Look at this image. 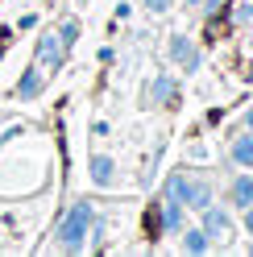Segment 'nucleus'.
<instances>
[{
	"mask_svg": "<svg viewBox=\"0 0 253 257\" xmlns=\"http://www.w3.org/2000/svg\"><path fill=\"white\" fill-rule=\"evenodd\" d=\"M249 253H253V245H249Z\"/></svg>",
	"mask_w": 253,
	"mask_h": 257,
	"instance_id": "6ab92c4d",
	"label": "nucleus"
},
{
	"mask_svg": "<svg viewBox=\"0 0 253 257\" xmlns=\"http://www.w3.org/2000/svg\"><path fill=\"white\" fill-rule=\"evenodd\" d=\"M187 5H203V0H187Z\"/></svg>",
	"mask_w": 253,
	"mask_h": 257,
	"instance_id": "f3484780",
	"label": "nucleus"
},
{
	"mask_svg": "<svg viewBox=\"0 0 253 257\" xmlns=\"http://www.w3.org/2000/svg\"><path fill=\"white\" fill-rule=\"evenodd\" d=\"M228 158H232L236 166L253 170V137H249V133H236V137H232V150H228Z\"/></svg>",
	"mask_w": 253,
	"mask_h": 257,
	"instance_id": "9b49d317",
	"label": "nucleus"
},
{
	"mask_svg": "<svg viewBox=\"0 0 253 257\" xmlns=\"http://www.w3.org/2000/svg\"><path fill=\"white\" fill-rule=\"evenodd\" d=\"M245 232H249V236H253V203H249V207H245Z\"/></svg>",
	"mask_w": 253,
	"mask_h": 257,
	"instance_id": "dca6fc26",
	"label": "nucleus"
},
{
	"mask_svg": "<svg viewBox=\"0 0 253 257\" xmlns=\"http://www.w3.org/2000/svg\"><path fill=\"white\" fill-rule=\"evenodd\" d=\"M38 62H42L46 71H62V62H67V46H62L58 34L38 38Z\"/></svg>",
	"mask_w": 253,
	"mask_h": 257,
	"instance_id": "20e7f679",
	"label": "nucleus"
},
{
	"mask_svg": "<svg viewBox=\"0 0 253 257\" xmlns=\"http://www.w3.org/2000/svg\"><path fill=\"white\" fill-rule=\"evenodd\" d=\"M87 174H91V183H96V187H112L116 183V162L108 154H96L87 162Z\"/></svg>",
	"mask_w": 253,
	"mask_h": 257,
	"instance_id": "423d86ee",
	"label": "nucleus"
},
{
	"mask_svg": "<svg viewBox=\"0 0 253 257\" xmlns=\"http://www.w3.org/2000/svg\"><path fill=\"white\" fill-rule=\"evenodd\" d=\"M183 183H187V174L183 170H170L166 174V187H162V199H179L183 203Z\"/></svg>",
	"mask_w": 253,
	"mask_h": 257,
	"instance_id": "ddd939ff",
	"label": "nucleus"
},
{
	"mask_svg": "<svg viewBox=\"0 0 253 257\" xmlns=\"http://www.w3.org/2000/svg\"><path fill=\"white\" fill-rule=\"evenodd\" d=\"M58 38H62V46H67V50H71V46L79 42V21H75V17H67V21L58 25Z\"/></svg>",
	"mask_w": 253,
	"mask_h": 257,
	"instance_id": "4468645a",
	"label": "nucleus"
},
{
	"mask_svg": "<svg viewBox=\"0 0 253 257\" xmlns=\"http://www.w3.org/2000/svg\"><path fill=\"white\" fill-rule=\"evenodd\" d=\"M79 5H87V0H79Z\"/></svg>",
	"mask_w": 253,
	"mask_h": 257,
	"instance_id": "a211bd4d",
	"label": "nucleus"
},
{
	"mask_svg": "<svg viewBox=\"0 0 253 257\" xmlns=\"http://www.w3.org/2000/svg\"><path fill=\"white\" fill-rule=\"evenodd\" d=\"M183 232V253H208L212 249V240H208V232H203V228H179Z\"/></svg>",
	"mask_w": 253,
	"mask_h": 257,
	"instance_id": "f8f14e48",
	"label": "nucleus"
},
{
	"mask_svg": "<svg viewBox=\"0 0 253 257\" xmlns=\"http://www.w3.org/2000/svg\"><path fill=\"white\" fill-rule=\"evenodd\" d=\"M91 228H96V207H91L87 199H75V203L67 207V216L58 220L54 236H58V245L67 249V253H83Z\"/></svg>",
	"mask_w": 253,
	"mask_h": 257,
	"instance_id": "f257e3e1",
	"label": "nucleus"
},
{
	"mask_svg": "<svg viewBox=\"0 0 253 257\" xmlns=\"http://www.w3.org/2000/svg\"><path fill=\"white\" fill-rule=\"evenodd\" d=\"M175 95H179V83L170 75H154V83H150V100L158 108H166V104H175Z\"/></svg>",
	"mask_w": 253,
	"mask_h": 257,
	"instance_id": "1a4fd4ad",
	"label": "nucleus"
},
{
	"mask_svg": "<svg viewBox=\"0 0 253 257\" xmlns=\"http://www.w3.org/2000/svg\"><path fill=\"white\" fill-rule=\"evenodd\" d=\"M203 224H199V228L203 232H208V240H212V245H216V240H220V245H224V240L232 236V216L224 212V207H216V203H208V207H203Z\"/></svg>",
	"mask_w": 253,
	"mask_h": 257,
	"instance_id": "7ed1b4c3",
	"label": "nucleus"
},
{
	"mask_svg": "<svg viewBox=\"0 0 253 257\" xmlns=\"http://www.w3.org/2000/svg\"><path fill=\"white\" fill-rule=\"evenodd\" d=\"M208 203H212V183H208V179H187V183H183V207L203 212Z\"/></svg>",
	"mask_w": 253,
	"mask_h": 257,
	"instance_id": "39448f33",
	"label": "nucleus"
},
{
	"mask_svg": "<svg viewBox=\"0 0 253 257\" xmlns=\"http://www.w3.org/2000/svg\"><path fill=\"white\" fill-rule=\"evenodd\" d=\"M141 5H146L154 17H162V13H170V0H141Z\"/></svg>",
	"mask_w": 253,
	"mask_h": 257,
	"instance_id": "2eb2a0df",
	"label": "nucleus"
},
{
	"mask_svg": "<svg viewBox=\"0 0 253 257\" xmlns=\"http://www.w3.org/2000/svg\"><path fill=\"white\" fill-rule=\"evenodd\" d=\"M42 87H46V79H42V71L38 67H29V71H21V83H17V95L29 104V100H38L42 95Z\"/></svg>",
	"mask_w": 253,
	"mask_h": 257,
	"instance_id": "9d476101",
	"label": "nucleus"
},
{
	"mask_svg": "<svg viewBox=\"0 0 253 257\" xmlns=\"http://www.w3.org/2000/svg\"><path fill=\"white\" fill-rule=\"evenodd\" d=\"M154 228H162V232L175 236V232L183 228V203H179V199H162V212H158V224H154Z\"/></svg>",
	"mask_w": 253,
	"mask_h": 257,
	"instance_id": "6e6552de",
	"label": "nucleus"
},
{
	"mask_svg": "<svg viewBox=\"0 0 253 257\" xmlns=\"http://www.w3.org/2000/svg\"><path fill=\"white\" fill-rule=\"evenodd\" d=\"M228 203L236 207V212H245V207L253 203V174H236V179L228 183Z\"/></svg>",
	"mask_w": 253,
	"mask_h": 257,
	"instance_id": "0eeeda50",
	"label": "nucleus"
},
{
	"mask_svg": "<svg viewBox=\"0 0 253 257\" xmlns=\"http://www.w3.org/2000/svg\"><path fill=\"white\" fill-rule=\"evenodd\" d=\"M166 54H170V62H175V67H183L187 75L203 67V54L195 50V42H191V38H183V34H170V42H166Z\"/></svg>",
	"mask_w": 253,
	"mask_h": 257,
	"instance_id": "f03ea898",
	"label": "nucleus"
}]
</instances>
